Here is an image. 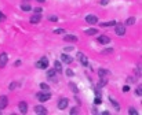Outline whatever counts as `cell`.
Returning <instances> with one entry per match:
<instances>
[{
    "instance_id": "cell-1",
    "label": "cell",
    "mask_w": 142,
    "mask_h": 115,
    "mask_svg": "<svg viewBox=\"0 0 142 115\" xmlns=\"http://www.w3.org/2000/svg\"><path fill=\"white\" fill-rule=\"evenodd\" d=\"M50 97H51L50 90H40V92L36 93V99L39 100V102H47Z\"/></svg>"
},
{
    "instance_id": "cell-2",
    "label": "cell",
    "mask_w": 142,
    "mask_h": 115,
    "mask_svg": "<svg viewBox=\"0 0 142 115\" xmlns=\"http://www.w3.org/2000/svg\"><path fill=\"white\" fill-rule=\"evenodd\" d=\"M36 67H37V69H42V70L47 69V67H48V59H47L46 56H43L40 60L36 62Z\"/></svg>"
},
{
    "instance_id": "cell-3",
    "label": "cell",
    "mask_w": 142,
    "mask_h": 115,
    "mask_svg": "<svg viewBox=\"0 0 142 115\" xmlns=\"http://www.w3.org/2000/svg\"><path fill=\"white\" fill-rule=\"evenodd\" d=\"M115 33L117 36H124L126 34V25L116 23V25H115Z\"/></svg>"
},
{
    "instance_id": "cell-4",
    "label": "cell",
    "mask_w": 142,
    "mask_h": 115,
    "mask_svg": "<svg viewBox=\"0 0 142 115\" xmlns=\"http://www.w3.org/2000/svg\"><path fill=\"white\" fill-rule=\"evenodd\" d=\"M7 62H8V55L6 52H2L0 54V69H4L7 66Z\"/></svg>"
},
{
    "instance_id": "cell-5",
    "label": "cell",
    "mask_w": 142,
    "mask_h": 115,
    "mask_svg": "<svg viewBox=\"0 0 142 115\" xmlns=\"http://www.w3.org/2000/svg\"><path fill=\"white\" fill-rule=\"evenodd\" d=\"M68 104H69V100H68L66 97H62L60 99V102H58V110H65L68 107Z\"/></svg>"
},
{
    "instance_id": "cell-6",
    "label": "cell",
    "mask_w": 142,
    "mask_h": 115,
    "mask_svg": "<svg viewBox=\"0 0 142 115\" xmlns=\"http://www.w3.org/2000/svg\"><path fill=\"white\" fill-rule=\"evenodd\" d=\"M86 22L90 23V25H95V23L98 22V17H97V15H92V14H90V15L86 17Z\"/></svg>"
},
{
    "instance_id": "cell-7",
    "label": "cell",
    "mask_w": 142,
    "mask_h": 115,
    "mask_svg": "<svg viewBox=\"0 0 142 115\" xmlns=\"http://www.w3.org/2000/svg\"><path fill=\"white\" fill-rule=\"evenodd\" d=\"M61 62L62 63H65V64H70L73 62V58L69 56V55H66V54H62L61 55Z\"/></svg>"
},
{
    "instance_id": "cell-8",
    "label": "cell",
    "mask_w": 142,
    "mask_h": 115,
    "mask_svg": "<svg viewBox=\"0 0 142 115\" xmlns=\"http://www.w3.org/2000/svg\"><path fill=\"white\" fill-rule=\"evenodd\" d=\"M77 58L80 59L81 64L84 66V67H87V66H88V59H87V56H86V55H83L81 52H77Z\"/></svg>"
},
{
    "instance_id": "cell-9",
    "label": "cell",
    "mask_w": 142,
    "mask_h": 115,
    "mask_svg": "<svg viewBox=\"0 0 142 115\" xmlns=\"http://www.w3.org/2000/svg\"><path fill=\"white\" fill-rule=\"evenodd\" d=\"M18 110H19V112H21V114H26L28 112V104H26V102H19Z\"/></svg>"
},
{
    "instance_id": "cell-10",
    "label": "cell",
    "mask_w": 142,
    "mask_h": 115,
    "mask_svg": "<svg viewBox=\"0 0 142 115\" xmlns=\"http://www.w3.org/2000/svg\"><path fill=\"white\" fill-rule=\"evenodd\" d=\"M77 38L76 36H73V34H65L63 36V41H66V42H77Z\"/></svg>"
},
{
    "instance_id": "cell-11",
    "label": "cell",
    "mask_w": 142,
    "mask_h": 115,
    "mask_svg": "<svg viewBox=\"0 0 142 115\" xmlns=\"http://www.w3.org/2000/svg\"><path fill=\"white\" fill-rule=\"evenodd\" d=\"M8 105V97L7 96H0V110L6 108Z\"/></svg>"
},
{
    "instance_id": "cell-12",
    "label": "cell",
    "mask_w": 142,
    "mask_h": 115,
    "mask_svg": "<svg viewBox=\"0 0 142 115\" xmlns=\"http://www.w3.org/2000/svg\"><path fill=\"white\" fill-rule=\"evenodd\" d=\"M98 42H99V44L106 45V44H109V42H110V38L108 36H99V37H98Z\"/></svg>"
},
{
    "instance_id": "cell-13",
    "label": "cell",
    "mask_w": 142,
    "mask_h": 115,
    "mask_svg": "<svg viewBox=\"0 0 142 115\" xmlns=\"http://www.w3.org/2000/svg\"><path fill=\"white\" fill-rule=\"evenodd\" d=\"M42 21V14H35L32 18H31V23H33V25H36V23H39Z\"/></svg>"
},
{
    "instance_id": "cell-14",
    "label": "cell",
    "mask_w": 142,
    "mask_h": 115,
    "mask_svg": "<svg viewBox=\"0 0 142 115\" xmlns=\"http://www.w3.org/2000/svg\"><path fill=\"white\" fill-rule=\"evenodd\" d=\"M35 112L36 114H42V115H46L47 114V110L43 107V105H36L35 107Z\"/></svg>"
},
{
    "instance_id": "cell-15",
    "label": "cell",
    "mask_w": 142,
    "mask_h": 115,
    "mask_svg": "<svg viewBox=\"0 0 142 115\" xmlns=\"http://www.w3.org/2000/svg\"><path fill=\"white\" fill-rule=\"evenodd\" d=\"M106 84H108V78H106V77H101V81H99V82H98V84L95 85V88L101 89L102 86H105Z\"/></svg>"
},
{
    "instance_id": "cell-16",
    "label": "cell",
    "mask_w": 142,
    "mask_h": 115,
    "mask_svg": "<svg viewBox=\"0 0 142 115\" xmlns=\"http://www.w3.org/2000/svg\"><path fill=\"white\" fill-rule=\"evenodd\" d=\"M54 70L58 71V73H62V63L60 60H55L54 62Z\"/></svg>"
},
{
    "instance_id": "cell-17",
    "label": "cell",
    "mask_w": 142,
    "mask_h": 115,
    "mask_svg": "<svg viewBox=\"0 0 142 115\" xmlns=\"http://www.w3.org/2000/svg\"><path fill=\"white\" fill-rule=\"evenodd\" d=\"M21 10H22V11H25V12H29V11L32 10V6H31L29 3H25V2H23V3L21 4Z\"/></svg>"
},
{
    "instance_id": "cell-18",
    "label": "cell",
    "mask_w": 142,
    "mask_h": 115,
    "mask_svg": "<svg viewBox=\"0 0 142 115\" xmlns=\"http://www.w3.org/2000/svg\"><path fill=\"white\" fill-rule=\"evenodd\" d=\"M109 73H110V71L106 70V69H99V70H98V77H99V78H101V77H106V75H109Z\"/></svg>"
},
{
    "instance_id": "cell-19",
    "label": "cell",
    "mask_w": 142,
    "mask_h": 115,
    "mask_svg": "<svg viewBox=\"0 0 142 115\" xmlns=\"http://www.w3.org/2000/svg\"><path fill=\"white\" fill-rule=\"evenodd\" d=\"M19 86H21V84H19L18 81H14V82H11V84H10L8 89H10V90H15L17 88H19Z\"/></svg>"
},
{
    "instance_id": "cell-20",
    "label": "cell",
    "mask_w": 142,
    "mask_h": 115,
    "mask_svg": "<svg viewBox=\"0 0 142 115\" xmlns=\"http://www.w3.org/2000/svg\"><path fill=\"white\" fill-rule=\"evenodd\" d=\"M116 23H117L116 21H109V22H101L99 25H101L102 27H108V26H115Z\"/></svg>"
},
{
    "instance_id": "cell-21",
    "label": "cell",
    "mask_w": 142,
    "mask_h": 115,
    "mask_svg": "<svg viewBox=\"0 0 142 115\" xmlns=\"http://www.w3.org/2000/svg\"><path fill=\"white\" fill-rule=\"evenodd\" d=\"M54 77H55V70H54V69L48 70V71H47V78H48V80H55Z\"/></svg>"
},
{
    "instance_id": "cell-22",
    "label": "cell",
    "mask_w": 142,
    "mask_h": 115,
    "mask_svg": "<svg viewBox=\"0 0 142 115\" xmlns=\"http://www.w3.org/2000/svg\"><path fill=\"white\" fill-rule=\"evenodd\" d=\"M84 33L87 36H94V34L98 33V30H97V29H87V30H84Z\"/></svg>"
},
{
    "instance_id": "cell-23",
    "label": "cell",
    "mask_w": 142,
    "mask_h": 115,
    "mask_svg": "<svg viewBox=\"0 0 142 115\" xmlns=\"http://www.w3.org/2000/svg\"><path fill=\"white\" fill-rule=\"evenodd\" d=\"M109 102L112 103V105H113V107L117 110V111H119V110H120V105H119V103H117V102H116V100H115L113 97H109Z\"/></svg>"
},
{
    "instance_id": "cell-24",
    "label": "cell",
    "mask_w": 142,
    "mask_h": 115,
    "mask_svg": "<svg viewBox=\"0 0 142 115\" xmlns=\"http://www.w3.org/2000/svg\"><path fill=\"white\" fill-rule=\"evenodd\" d=\"M134 23H135V18L134 17H130V18L126 19V25L127 26H131V25H134Z\"/></svg>"
},
{
    "instance_id": "cell-25",
    "label": "cell",
    "mask_w": 142,
    "mask_h": 115,
    "mask_svg": "<svg viewBox=\"0 0 142 115\" xmlns=\"http://www.w3.org/2000/svg\"><path fill=\"white\" fill-rule=\"evenodd\" d=\"M69 86H70V89L73 90L75 93H79V88L76 86V84H73V82H69Z\"/></svg>"
},
{
    "instance_id": "cell-26",
    "label": "cell",
    "mask_w": 142,
    "mask_h": 115,
    "mask_svg": "<svg viewBox=\"0 0 142 115\" xmlns=\"http://www.w3.org/2000/svg\"><path fill=\"white\" fill-rule=\"evenodd\" d=\"M40 90H50V88H48V85L46 82H42L40 84Z\"/></svg>"
},
{
    "instance_id": "cell-27",
    "label": "cell",
    "mask_w": 142,
    "mask_h": 115,
    "mask_svg": "<svg viewBox=\"0 0 142 115\" xmlns=\"http://www.w3.org/2000/svg\"><path fill=\"white\" fill-rule=\"evenodd\" d=\"M48 21L50 22H58V17L57 15H50L48 17Z\"/></svg>"
},
{
    "instance_id": "cell-28",
    "label": "cell",
    "mask_w": 142,
    "mask_h": 115,
    "mask_svg": "<svg viewBox=\"0 0 142 115\" xmlns=\"http://www.w3.org/2000/svg\"><path fill=\"white\" fill-rule=\"evenodd\" d=\"M101 103H102L101 96H97V97H95V100H94V104H95V105H98V104H101Z\"/></svg>"
},
{
    "instance_id": "cell-29",
    "label": "cell",
    "mask_w": 142,
    "mask_h": 115,
    "mask_svg": "<svg viewBox=\"0 0 142 115\" xmlns=\"http://www.w3.org/2000/svg\"><path fill=\"white\" fill-rule=\"evenodd\" d=\"M135 93H137V96H139V97H141V96H142V86H141V85L138 86V88H137V90H135Z\"/></svg>"
},
{
    "instance_id": "cell-30",
    "label": "cell",
    "mask_w": 142,
    "mask_h": 115,
    "mask_svg": "<svg viewBox=\"0 0 142 115\" xmlns=\"http://www.w3.org/2000/svg\"><path fill=\"white\" fill-rule=\"evenodd\" d=\"M128 114H131V115H138V111H137L134 107H131V108L128 110Z\"/></svg>"
},
{
    "instance_id": "cell-31",
    "label": "cell",
    "mask_w": 142,
    "mask_h": 115,
    "mask_svg": "<svg viewBox=\"0 0 142 115\" xmlns=\"http://www.w3.org/2000/svg\"><path fill=\"white\" fill-rule=\"evenodd\" d=\"M65 73H66V75H68V77H73V75H75V73H73V70H72V69H68V70L65 71Z\"/></svg>"
},
{
    "instance_id": "cell-32",
    "label": "cell",
    "mask_w": 142,
    "mask_h": 115,
    "mask_svg": "<svg viewBox=\"0 0 142 115\" xmlns=\"http://www.w3.org/2000/svg\"><path fill=\"white\" fill-rule=\"evenodd\" d=\"M102 54H104V55H106V54H113V49H112V48H108V49L102 51Z\"/></svg>"
},
{
    "instance_id": "cell-33",
    "label": "cell",
    "mask_w": 142,
    "mask_h": 115,
    "mask_svg": "<svg viewBox=\"0 0 142 115\" xmlns=\"http://www.w3.org/2000/svg\"><path fill=\"white\" fill-rule=\"evenodd\" d=\"M54 33H55V34H62V33H65V30H63V29H55Z\"/></svg>"
},
{
    "instance_id": "cell-34",
    "label": "cell",
    "mask_w": 142,
    "mask_h": 115,
    "mask_svg": "<svg viewBox=\"0 0 142 115\" xmlns=\"http://www.w3.org/2000/svg\"><path fill=\"white\" fill-rule=\"evenodd\" d=\"M70 114L73 115V114H79V108H77V107H73L72 110H70Z\"/></svg>"
},
{
    "instance_id": "cell-35",
    "label": "cell",
    "mask_w": 142,
    "mask_h": 115,
    "mask_svg": "<svg viewBox=\"0 0 142 115\" xmlns=\"http://www.w3.org/2000/svg\"><path fill=\"white\" fill-rule=\"evenodd\" d=\"M6 19H7V17H6V15H4V14H3L2 11H0V22H3V21H6Z\"/></svg>"
},
{
    "instance_id": "cell-36",
    "label": "cell",
    "mask_w": 142,
    "mask_h": 115,
    "mask_svg": "<svg viewBox=\"0 0 142 115\" xmlns=\"http://www.w3.org/2000/svg\"><path fill=\"white\" fill-rule=\"evenodd\" d=\"M123 92L126 93V92H130V85H124L123 86Z\"/></svg>"
},
{
    "instance_id": "cell-37",
    "label": "cell",
    "mask_w": 142,
    "mask_h": 115,
    "mask_svg": "<svg viewBox=\"0 0 142 115\" xmlns=\"http://www.w3.org/2000/svg\"><path fill=\"white\" fill-rule=\"evenodd\" d=\"M109 2H110V0H101L99 3H101V6H106V4L109 3Z\"/></svg>"
},
{
    "instance_id": "cell-38",
    "label": "cell",
    "mask_w": 142,
    "mask_h": 115,
    "mask_svg": "<svg viewBox=\"0 0 142 115\" xmlns=\"http://www.w3.org/2000/svg\"><path fill=\"white\" fill-rule=\"evenodd\" d=\"M42 11H43V10H42L40 7H37V8H35V14H42Z\"/></svg>"
},
{
    "instance_id": "cell-39",
    "label": "cell",
    "mask_w": 142,
    "mask_h": 115,
    "mask_svg": "<svg viewBox=\"0 0 142 115\" xmlns=\"http://www.w3.org/2000/svg\"><path fill=\"white\" fill-rule=\"evenodd\" d=\"M72 49H73V47H65V48H63V51H66V52L68 51H72Z\"/></svg>"
},
{
    "instance_id": "cell-40",
    "label": "cell",
    "mask_w": 142,
    "mask_h": 115,
    "mask_svg": "<svg viewBox=\"0 0 142 115\" xmlns=\"http://www.w3.org/2000/svg\"><path fill=\"white\" fill-rule=\"evenodd\" d=\"M14 66H15V67H18V66H21V60H17L15 63H14Z\"/></svg>"
},
{
    "instance_id": "cell-41",
    "label": "cell",
    "mask_w": 142,
    "mask_h": 115,
    "mask_svg": "<svg viewBox=\"0 0 142 115\" xmlns=\"http://www.w3.org/2000/svg\"><path fill=\"white\" fill-rule=\"evenodd\" d=\"M92 114H98V111H97V108H92V111H91Z\"/></svg>"
},
{
    "instance_id": "cell-42",
    "label": "cell",
    "mask_w": 142,
    "mask_h": 115,
    "mask_svg": "<svg viewBox=\"0 0 142 115\" xmlns=\"http://www.w3.org/2000/svg\"><path fill=\"white\" fill-rule=\"evenodd\" d=\"M36 2H39V3H44L46 0H36Z\"/></svg>"
},
{
    "instance_id": "cell-43",
    "label": "cell",
    "mask_w": 142,
    "mask_h": 115,
    "mask_svg": "<svg viewBox=\"0 0 142 115\" xmlns=\"http://www.w3.org/2000/svg\"><path fill=\"white\" fill-rule=\"evenodd\" d=\"M23 2H25V3H29V2H31V0H23Z\"/></svg>"
},
{
    "instance_id": "cell-44",
    "label": "cell",
    "mask_w": 142,
    "mask_h": 115,
    "mask_svg": "<svg viewBox=\"0 0 142 115\" xmlns=\"http://www.w3.org/2000/svg\"><path fill=\"white\" fill-rule=\"evenodd\" d=\"M0 114H2V111H0Z\"/></svg>"
}]
</instances>
